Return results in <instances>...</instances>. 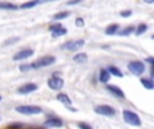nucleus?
<instances>
[{
	"instance_id": "nucleus-1",
	"label": "nucleus",
	"mask_w": 154,
	"mask_h": 129,
	"mask_svg": "<svg viewBox=\"0 0 154 129\" xmlns=\"http://www.w3.org/2000/svg\"><path fill=\"white\" fill-rule=\"evenodd\" d=\"M56 62V58L53 55H45L41 57L39 59H37L35 62L30 63V67L31 69H41V67H48V66H51Z\"/></svg>"
},
{
	"instance_id": "nucleus-2",
	"label": "nucleus",
	"mask_w": 154,
	"mask_h": 129,
	"mask_svg": "<svg viewBox=\"0 0 154 129\" xmlns=\"http://www.w3.org/2000/svg\"><path fill=\"white\" fill-rule=\"evenodd\" d=\"M15 110L20 114H29V116L42 113V108L35 106V105H20V106H16Z\"/></svg>"
},
{
	"instance_id": "nucleus-3",
	"label": "nucleus",
	"mask_w": 154,
	"mask_h": 129,
	"mask_svg": "<svg viewBox=\"0 0 154 129\" xmlns=\"http://www.w3.org/2000/svg\"><path fill=\"white\" fill-rule=\"evenodd\" d=\"M123 120L127 122L128 125H133V127H141V119L137 113L131 110H125L123 112Z\"/></svg>"
},
{
	"instance_id": "nucleus-4",
	"label": "nucleus",
	"mask_w": 154,
	"mask_h": 129,
	"mask_svg": "<svg viewBox=\"0 0 154 129\" xmlns=\"http://www.w3.org/2000/svg\"><path fill=\"white\" fill-rule=\"evenodd\" d=\"M48 86L51 90H60L64 87V79L61 77H58V74H53V77H50L48 81Z\"/></svg>"
},
{
	"instance_id": "nucleus-5",
	"label": "nucleus",
	"mask_w": 154,
	"mask_h": 129,
	"mask_svg": "<svg viewBox=\"0 0 154 129\" xmlns=\"http://www.w3.org/2000/svg\"><path fill=\"white\" fill-rule=\"evenodd\" d=\"M128 70L133 73L134 75H141L145 73V62L141 61H133L128 63Z\"/></svg>"
},
{
	"instance_id": "nucleus-6",
	"label": "nucleus",
	"mask_w": 154,
	"mask_h": 129,
	"mask_svg": "<svg viewBox=\"0 0 154 129\" xmlns=\"http://www.w3.org/2000/svg\"><path fill=\"white\" fill-rule=\"evenodd\" d=\"M84 45H85V42L82 39H80V40H70V42H66L65 45H62L61 48H62V50H68V51H77L79 48H81Z\"/></svg>"
},
{
	"instance_id": "nucleus-7",
	"label": "nucleus",
	"mask_w": 154,
	"mask_h": 129,
	"mask_svg": "<svg viewBox=\"0 0 154 129\" xmlns=\"http://www.w3.org/2000/svg\"><path fill=\"white\" fill-rule=\"evenodd\" d=\"M95 112L97 114L101 116H107V117H114L115 116V109L109 105H99L95 108Z\"/></svg>"
},
{
	"instance_id": "nucleus-8",
	"label": "nucleus",
	"mask_w": 154,
	"mask_h": 129,
	"mask_svg": "<svg viewBox=\"0 0 154 129\" xmlns=\"http://www.w3.org/2000/svg\"><path fill=\"white\" fill-rule=\"evenodd\" d=\"M62 125H64V122L58 117H50V119H48L43 122V127L45 128H61Z\"/></svg>"
},
{
	"instance_id": "nucleus-9",
	"label": "nucleus",
	"mask_w": 154,
	"mask_h": 129,
	"mask_svg": "<svg viewBox=\"0 0 154 129\" xmlns=\"http://www.w3.org/2000/svg\"><path fill=\"white\" fill-rule=\"evenodd\" d=\"M38 89V86L35 84H24V85H22V86H19L18 87V93L19 94H29V93H32V92H35V90Z\"/></svg>"
},
{
	"instance_id": "nucleus-10",
	"label": "nucleus",
	"mask_w": 154,
	"mask_h": 129,
	"mask_svg": "<svg viewBox=\"0 0 154 129\" xmlns=\"http://www.w3.org/2000/svg\"><path fill=\"white\" fill-rule=\"evenodd\" d=\"M32 54H34V50H31V48H24V50H20L19 53H16L15 55H14V61H22V59L30 58Z\"/></svg>"
},
{
	"instance_id": "nucleus-11",
	"label": "nucleus",
	"mask_w": 154,
	"mask_h": 129,
	"mask_svg": "<svg viewBox=\"0 0 154 129\" xmlns=\"http://www.w3.org/2000/svg\"><path fill=\"white\" fill-rule=\"evenodd\" d=\"M107 90H108V92L111 93L114 97H116V98H125V93H123V90L120 89V87L115 86V85H108V86H107Z\"/></svg>"
},
{
	"instance_id": "nucleus-12",
	"label": "nucleus",
	"mask_w": 154,
	"mask_h": 129,
	"mask_svg": "<svg viewBox=\"0 0 154 129\" xmlns=\"http://www.w3.org/2000/svg\"><path fill=\"white\" fill-rule=\"evenodd\" d=\"M109 78H111V74L108 73V70L107 69H101L100 73H99V81L103 82V84H107L109 81Z\"/></svg>"
},
{
	"instance_id": "nucleus-13",
	"label": "nucleus",
	"mask_w": 154,
	"mask_h": 129,
	"mask_svg": "<svg viewBox=\"0 0 154 129\" xmlns=\"http://www.w3.org/2000/svg\"><path fill=\"white\" fill-rule=\"evenodd\" d=\"M57 100H58L60 102H62L64 105H66V106H72V100L69 98V95H68V94L58 93V94H57Z\"/></svg>"
},
{
	"instance_id": "nucleus-14",
	"label": "nucleus",
	"mask_w": 154,
	"mask_h": 129,
	"mask_svg": "<svg viewBox=\"0 0 154 129\" xmlns=\"http://www.w3.org/2000/svg\"><path fill=\"white\" fill-rule=\"evenodd\" d=\"M134 31H135V27L134 26H127V27H125V28H122V30H118L116 34L120 35V37H127V35H130L131 32H134Z\"/></svg>"
},
{
	"instance_id": "nucleus-15",
	"label": "nucleus",
	"mask_w": 154,
	"mask_h": 129,
	"mask_svg": "<svg viewBox=\"0 0 154 129\" xmlns=\"http://www.w3.org/2000/svg\"><path fill=\"white\" fill-rule=\"evenodd\" d=\"M19 5L14 4V3H8V1H0V10H18Z\"/></svg>"
},
{
	"instance_id": "nucleus-16",
	"label": "nucleus",
	"mask_w": 154,
	"mask_h": 129,
	"mask_svg": "<svg viewBox=\"0 0 154 129\" xmlns=\"http://www.w3.org/2000/svg\"><path fill=\"white\" fill-rule=\"evenodd\" d=\"M73 61H75L76 63H85V62L88 61V55L85 53H79L73 57Z\"/></svg>"
},
{
	"instance_id": "nucleus-17",
	"label": "nucleus",
	"mask_w": 154,
	"mask_h": 129,
	"mask_svg": "<svg viewBox=\"0 0 154 129\" xmlns=\"http://www.w3.org/2000/svg\"><path fill=\"white\" fill-rule=\"evenodd\" d=\"M107 70H108V73L111 74V75H115V77H123V73H122V70H119V69L116 67V66H109L108 69H107Z\"/></svg>"
},
{
	"instance_id": "nucleus-18",
	"label": "nucleus",
	"mask_w": 154,
	"mask_h": 129,
	"mask_svg": "<svg viewBox=\"0 0 154 129\" xmlns=\"http://www.w3.org/2000/svg\"><path fill=\"white\" fill-rule=\"evenodd\" d=\"M118 30H119V26L118 24H111V26H108L106 28V34L107 35H114L118 32Z\"/></svg>"
},
{
	"instance_id": "nucleus-19",
	"label": "nucleus",
	"mask_w": 154,
	"mask_h": 129,
	"mask_svg": "<svg viewBox=\"0 0 154 129\" xmlns=\"http://www.w3.org/2000/svg\"><path fill=\"white\" fill-rule=\"evenodd\" d=\"M141 84L143 85L146 89H149V90H152L154 89V84H153V81L152 79H149V78H142L141 79Z\"/></svg>"
},
{
	"instance_id": "nucleus-20",
	"label": "nucleus",
	"mask_w": 154,
	"mask_h": 129,
	"mask_svg": "<svg viewBox=\"0 0 154 129\" xmlns=\"http://www.w3.org/2000/svg\"><path fill=\"white\" fill-rule=\"evenodd\" d=\"M69 15H70V12H68V11H64V12L54 13V15H53V19H54V20H62V19L68 18Z\"/></svg>"
},
{
	"instance_id": "nucleus-21",
	"label": "nucleus",
	"mask_w": 154,
	"mask_h": 129,
	"mask_svg": "<svg viewBox=\"0 0 154 129\" xmlns=\"http://www.w3.org/2000/svg\"><path fill=\"white\" fill-rule=\"evenodd\" d=\"M66 34V28H64V27H60V28H57L56 31H53L51 32V35H53L54 38H57V37H62V35H65Z\"/></svg>"
},
{
	"instance_id": "nucleus-22",
	"label": "nucleus",
	"mask_w": 154,
	"mask_h": 129,
	"mask_svg": "<svg viewBox=\"0 0 154 129\" xmlns=\"http://www.w3.org/2000/svg\"><path fill=\"white\" fill-rule=\"evenodd\" d=\"M38 3H39L38 0H31V1H27V3H23V4H20L19 7L23 8V10H24V8H32V7H35Z\"/></svg>"
},
{
	"instance_id": "nucleus-23",
	"label": "nucleus",
	"mask_w": 154,
	"mask_h": 129,
	"mask_svg": "<svg viewBox=\"0 0 154 129\" xmlns=\"http://www.w3.org/2000/svg\"><path fill=\"white\" fill-rule=\"evenodd\" d=\"M146 30H147V24L141 23V24H139V26L135 28V34H137V35H142L145 31H146Z\"/></svg>"
},
{
	"instance_id": "nucleus-24",
	"label": "nucleus",
	"mask_w": 154,
	"mask_h": 129,
	"mask_svg": "<svg viewBox=\"0 0 154 129\" xmlns=\"http://www.w3.org/2000/svg\"><path fill=\"white\" fill-rule=\"evenodd\" d=\"M77 127H79V129H92V127L89 124H87V122H79Z\"/></svg>"
},
{
	"instance_id": "nucleus-25",
	"label": "nucleus",
	"mask_w": 154,
	"mask_h": 129,
	"mask_svg": "<svg viewBox=\"0 0 154 129\" xmlns=\"http://www.w3.org/2000/svg\"><path fill=\"white\" fill-rule=\"evenodd\" d=\"M18 40H19V38H18V37H15V38H10V39H7V40H5V42H4V45H5V46H8V45H12V43L18 42Z\"/></svg>"
},
{
	"instance_id": "nucleus-26",
	"label": "nucleus",
	"mask_w": 154,
	"mask_h": 129,
	"mask_svg": "<svg viewBox=\"0 0 154 129\" xmlns=\"http://www.w3.org/2000/svg\"><path fill=\"white\" fill-rule=\"evenodd\" d=\"M60 27H61V23H54L49 27V30H50V32H53V31H56L57 28H60Z\"/></svg>"
},
{
	"instance_id": "nucleus-27",
	"label": "nucleus",
	"mask_w": 154,
	"mask_h": 129,
	"mask_svg": "<svg viewBox=\"0 0 154 129\" xmlns=\"http://www.w3.org/2000/svg\"><path fill=\"white\" fill-rule=\"evenodd\" d=\"M23 125L22 124H10L8 125V129H22Z\"/></svg>"
},
{
	"instance_id": "nucleus-28",
	"label": "nucleus",
	"mask_w": 154,
	"mask_h": 129,
	"mask_svg": "<svg viewBox=\"0 0 154 129\" xmlns=\"http://www.w3.org/2000/svg\"><path fill=\"white\" fill-rule=\"evenodd\" d=\"M131 11H128V10H126V11H122V12H120V16H123V18H128V16L131 15Z\"/></svg>"
},
{
	"instance_id": "nucleus-29",
	"label": "nucleus",
	"mask_w": 154,
	"mask_h": 129,
	"mask_svg": "<svg viewBox=\"0 0 154 129\" xmlns=\"http://www.w3.org/2000/svg\"><path fill=\"white\" fill-rule=\"evenodd\" d=\"M76 26L77 27H84V20L81 18H77L76 19Z\"/></svg>"
},
{
	"instance_id": "nucleus-30",
	"label": "nucleus",
	"mask_w": 154,
	"mask_h": 129,
	"mask_svg": "<svg viewBox=\"0 0 154 129\" xmlns=\"http://www.w3.org/2000/svg\"><path fill=\"white\" fill-rule=\"evenodd\" d=\"M30 69H31L30 67V65H22L20 67H19V70L20 71H27V70H30Z\"/></svg>"
},
{
	"instance_id": "nucleus-31",
	"label": "nucleus",
	"mask_w": 154,
	"mask_h": 129,
	"mask_svg": "<svg viewBox=\"0 0 154 129\" xmlns=\"http://www.w3.org/2000/svg\"><path fill=\"white\" fill-rule=\"evenodd\" d=\"M81 0H70V1H68V4L69 5H73V4H77V3H80Z\"/></svg>"
},
{
	"instance_id": "nucleus-32",
	"label": "nucleus",
	"mask_w": 154,
	"mask_h": 129,
	"mask_svg": "<svg viewBox=\"0 0 154 129\" xmlns=\"http://www.w3.org/2000/svg\"><path fill=\"white\" fill-rule=\"evenodd\" d=\"M146 62H147V63H150L152 66L154 65V59H153V58H147V59H146Z\"/></svg>"
},
{
	"instance_id": "nucleus-33",
	"label": "nucleus",
	"mask_w": 154,
	"mask_h": 129,
	"mask_svg": "<svg viewBox=\"0 0 154 129\" xmlns=\"http://www.w3.org/2000/svg\"><path fill=\"white\" fill-rule=\"evenodd\" d=\"M145 1H146V3H149V4H152V3L154 1V0H145Z\"/></svg>"
},
{
	"instance_id": "nucleus-34",
	"label": "nucleus",
	"mask_w": 154,
	"mask_h": 129,
	"mask_svg": "<svg viewBox=\"0 0 154 129\" xmlns=\"http://www.w3.org/2000/svg\"><path fill=\"white\" fill-rule=\"evenodd\" d=\"M43 1H54V0H43Z\"/></svg>"
},
{
	"instance_id": "nucleus-35",
	"label": "nucleus",
	"mask_w": 154,
	"mask_h": 129,
	"mask_svg": "<svg viewBox=\"0 0 154 129\" xmlns=\"http://www.w3.org/2000/svg\"><path fill=\"white\" fill-rule=\"evenodd\" d=\"M31 129H41V128H31Z\"/></svg>"
},
{
	"instance_id": "nucleus-36",
	"label": "nucleus",
	"mask_w": 154,
	"mask_h": 129,
	"mask_svg": "<svg viewBox=\"0 0 154 129\" xmlns=\"http://www.w3.org/2000/svg\"><path fill=\"white\" fill-rule=\"evenodd\" d=\"M0 101H2V95H0Z\"/></svg>"
},
{
	"instance_id": "nucleus-37",
	"label": "nucleus",
	"mask_w": 154,
	"mask_h": 129,
	"mask_svg": "<svg viewBox=\"0 0 154 129\" xmlns=\"http://www.w3.org/2000/svg\"><path fill=\"white\" fill-rule=\"evenodd\" d=\"M38 1H39V0H38Z\"/></svg>"
}]
</instances>
